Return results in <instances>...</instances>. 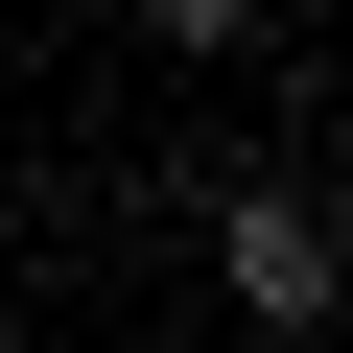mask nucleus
Masks as SVG:
<instances>
[{"label":"nucleus","instance_id":"f257e3e1","mask_svg":"<svg viewBox=\"0 0 353 353\" xmlns=\"http://www.w3.org/2000/svg\"><path fill=\"white\" fill-rule=\"evenodd\" d=\"M212 283H236V330H330V283H353V236H330V189H306V165H259V189L212 212Z\"/></svg>","mask_w":353,"mask_h":353},{"label":"nucleus","instance_id":"f03ea898","mask_svg":"<svg viewBox=\"0 0 353 353\" xmlns=\"http://www.w3.org/2000/svg\"><path fill=\"white\" fill-rule=\"evenodd\" d=\"M141 48H259V0H118Z\"/></svg>","mask_w":353,"mask_h":353}]
</instances>
